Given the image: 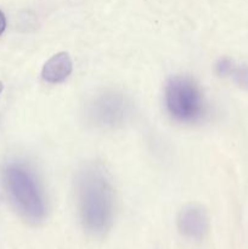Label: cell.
Masks as SVG:
<instances>
[{"instance_id": "1", "label": "cell", "mask_w": 248, "mask_h": 249, "mask_svg": "<svg viewBox=\"0 0 248 249\" xmlns=\"http://www.w3.org/2000/svg\"><path fill=\"white\" fill-rule=\"evenodd\" d=\"M80 219L88 233L106 235L113 223L114 196L112 186L101 172L85 170L78 182Z\"/></svg>"}, {"instance_id": "2", "label": "cell", "mask_w": 248, "mask_h": 249, "mask_svg": "<svg viewBox=\"0 0 248 249\" xmlns=\"http://www.w3.org/2000/svg\"><path fill=\"white\" fill-rule=\"evenodd\" d=\"M2 180L19 214L28 223H41L46 216V199L35 175L24 165L12 163L2 170Z\"/></svg>"}, {"instance_id": "3", "label": "cell", "mask_w": 248, "mask_h": 249, "mask_svg": "<svg viewBox=\"0 0 248 249\" xmlns=\"http://www.w3.org/2000/svg\"><path fill=\"white\" fill-rule=\"evenodd\" d=\"M165 106L170 116L181 123H195L204 116L206 102L198 85L189 77L177 75L165 85Z\"/></svg>"}, {"instance_id": "4", "label": "cell", "mask_w": 248, "mask_h": 249, "mask_svg": "<svg viewBox=\"0 0 248 249\" xmlns=\"http://www.w3.org/2000/svg\"><path fill=\"white\" fill-rule=\"evenodd\" d=\"M128 102L125 97L116 92H108L100 96L92 105L91 116L99 125H121L128 116Z\"/></svg>"}, {"instance_id": "5", "label": "cell", "mask_w": 248, "mask_h": 249, "mask_svg": "<svg viewBox=\"0 0 248 249\" xmlns=\"http://www.w3.org/2000/svg\"><path fill=\"white\" fill-rule=\"evenodd\" d=\"M179 229L185 237L195 241L202 240L208 231V218L206 212L195 204L185 207L180 212Z\"/></svg>"}, {"instance_id": "6", "label": "cell", "mask_w": 248, "mask_h": 249, "mask_svg": "<svg viewBox=\"0 0 248 249\" xmlns=\"http://www.w3.org/2000/svg\"><path fill=\"white\" fill-rule=\"evenodd\" d=\"M72 68L73 63L70 55L66 53H58L46 61L43 67L41 77L45 82L56 84L68 78L72 72Z\"/></svg>"}, {"instance_id": "7", "label": "cell", "mask_w": 248, "mask_h": 249, "mask_svg": "<svg viewBox=\"0 0 248 249\" xmlns=\"http://www.w3.org/2000/svg\"><path fill=\"white\" fill-rule=\"evenodd\" d=\"M230 77L233 78L238 87L248 90V65H233Z\"/></svg>"}, {"instance_id": "8", "label": "cell", "mask_w": 248, "mask_h": 249, "mask_svg": "<svg viewBox=\"0 0 248 249\" xmlns=\"http://www.w3.org/2000/svg\"><path fill=\"white\" fill-rule=\"evenodd\" d=\"M233 65H235V62H233L232 60H230V58L228 57L220 58L215 66L216 73H218L220 77H230V73L231 71H232Z\"/></svg>"}, {"instance_id": "9", "label": "cell", "mask_w": 248, "mask_h": 249, "mask_svg": "<svg viewBox=\"0 0 248 249\" xmlns=\"http://www.w3.org/2000/svg\"><path fill=\"white\" fill-rule=\"evenodd\" d=\"M5 27H6V19H5V15L0 11V36H1L2 32L5 31Z\"/></svg>"}, {"instance_id": "10", "label": "cell", "mask_w": 248, "mask_h": 249, "mask_svg": "<svg viewBox=\"0 0 248 249\" xmlns=\"http://www.w3.org/2000/svg\"><path fill=\"white\" fill-rule=\"evenodd\" d=\"M1 91H2V83L0 82V92H1Z\"/></svg>"}, {"instance_id": "11", "label": "cell", "mask_w": 248, "mask_h": 249, "mask_svg": "<svg viewBox=\"0 0 248 249\" xmlns=\"http://www.w3.org/2000/svg\"><path fill=\"white\" fill-rule=\"evenodd\" d=\"M0 202H1V195H0Z\"/></svg>"}]
</instances>
